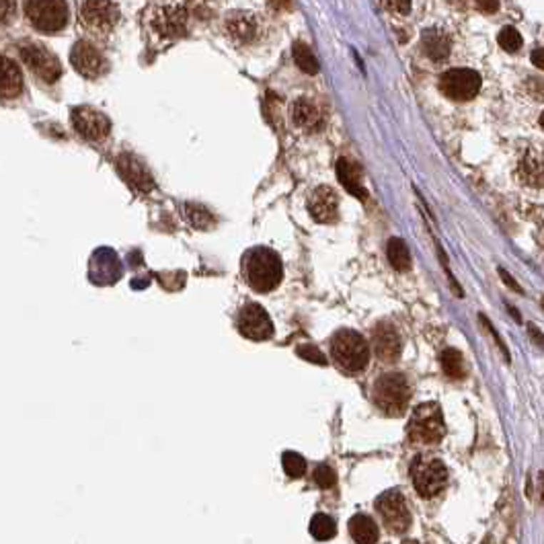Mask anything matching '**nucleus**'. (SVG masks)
I'll return each instance as SVG.
<instances>
[{
    "label": "nucleus",
    "mask_w": 544,
    "mask_h": 544,
    "mask_svg": "<svg viewBox=\"0 0 544 544\" xmlns=\"http://www.w3.org/2000/svg\"><path fill=\"white\" fill-rule=\"evenodd\" d=\"M243 273L247 283L259 294H267L280 286L283 278V267H281L278 253L271 248H253L248 251L243 259Z\"/></svg>",
    "instance_id": "nucleus-1"
},
{
    "label": "nucleus",
    "mask_w": 544,
    "mask_h": 544,
    "mask_svg": "<svg viewBox=\"0 0 544 544\" xmlns=\"http://www.w3.org/2000/svg\"><path fill=\"white\" fill-rule=\"evenodd\" d=\"M372 398L380 411L396 417L409 407V401H411L409 380L401 372H386L374 382Z\"/></svg>",
    "instance_id": "nucleus-2"
},
{
    "label": "nucleus",
    "mask_w": 544,
    "mask_h": 544,
    "mask_svg": "<svg viewBox=\"0 0 544 544\" xmlns=\"http://www.w3.org/2000/svg\"><path fill=\"white\" fill-rule=\"evenodd\" d=\"M331 353L337 366L346 372H360L368 366L370 349L360 333L349 329L337 331L331 339Z\"/></svg>",
    "instance_id": "nucleus-3"
},
{
    "label": "nucleus",
    "mask_w": 544,
    "mask_h": 544,
    "mask_svg": "<svg viewBox=\"0 0 544 544\" xmlns=\"http://www.w3.org/2000/svg\"><path fill=\"white\" fill-rule=\"evenodd\" d=\"M409 438L415 444H438L445 435V423L442 409L435 403L419 405L409 421Z\"/></svg>",
    "instance_id": "nucleus-4"
},
{
    "label": "nucleus",
    "mask_w": 544,
    "mask_h": 544,
    "mask_svg": "<svg viewBox=\"0 0 544 544\" xmlns=\"http://www.w3.org/2000/svg\"><path fill=\"white\" fill-rule=\"evenodd\" d=\"M25 15L41 34H58L66 27L68 4L64 0H25Z\"/></svg>",
    "instance_id": "nucleus-5"
},
{
    "label": "nucleus",
    "mask_w": 544,
    "mask_h": 544,
    "mask_svg": "<svg viewBox=\"0 0 544 544\" xmlns=\"http://www.w3.org/2000/svg\"><path fill=\"white\" fill-rule=\"evenodd\" d=\"M411 480L417 493L425 497V499H431V497H435L445 489L448 468L440 458L419 456L411 466Z\"/></svg>",
    "instance_id": "nucleus-6"
},
{
    "label": "nucleus",
    "mask_w": 544,
    "mask_h": 544,
    "mask_svg": "<svg viewBox=\"0 0 544 544\" xmlns=\"http://www.w3.org/2000/svg\"><path fill=\"white\" fill-rule=\"evenodd\" d=\"M374 508L382 518L384 526L388 528L391 532L403 534L411 526V511H409V505H407V501H405L401 491H396V489L384 491L382 495H378Z\"/></svg>",
    "instance_id": "nucleus-7"
},
{
    "label": "nucleus",
    "mask_w": 544,
    "mask_h": 544,
    "mask_svg": "<svg viewBox=\"0 0 544 544\" xmlns=\"http://www.w3.org/2000/svg\"><path fill=\"white\" fill-rule=\"evenodd\" d=\"M21 58L27 64V68L44 83H56L62 76L60 60L50 50H46L41 44H23Z\"/></svg>",
    "instance_id": "nucleus-8"
},
{
    "label": "nucleus",
    "mask_w": 544,
    "mask_h": 544,
    "mask_svg": "<svg viewBox=\"0 0 544 544\" xmlns=\"http://www.w3.org/2000/svg\"><path fill=\"white\" fill-rule=\"evenodd\" d=\"M236 327L243 337L253 341H265L273 337V323L259 304H245L236 316Z\"/></svg>",
    "instance_id": "nucleus-9"
},
{
    "label": "nucleus",
    "mask_w": 544,
    "mask_h": 544,
    "mask_svg": "<svg viewBox=\"0 0 544 544\" xmlns=\"http://www.w3.org/2000/svg\"><path fill=\"white\" fill-rule=\"evenodd\" d=\"M442 93L445 97L454 101H468L477 97L478 89H480V76L475 70L468 68H454L448 70L442 76Z\"/></svg>",
    "instance_id": "nucleus-10"
},
{
    "label": "nucleus",
    "mask_w": 544,
    "mask_h": 544,
    "mask_svg": "<svg viewBox=\"0 0 544 544\" xmlns=\"http://www.w3.org/2000/svg\"><path fill=\"white\" fill-rule=\"evenodd\" d=\"M72 126L79 136H83L84 140H91V142H99L103 138H107L111 130L109 117L93 107L72 109Z\"/></svg>",
    "instance_id": "nucleus-11"
},
{
    "label": "nucleus",
    "mask_w": 544,
    "mask_h": 544,
    "mask_svg": "<svg viewBox=\"0 0 544 544\" xmlns=\"http://www.w3.org/2000/svg\"><path fill=\"white\" fill-rule=\"evenodd\" d=\"M81 17H83L86 27L101 31V34H107L119 21V9L111 0H84Z\"/></svg>",
    "instance_id": "nucleus-12"
},
{
    "label": "nucleus",
    "mask_w": 544,
    "mask_h": 544,
    "mask_svg": "<svg viewBox=\"0 0 544 544\" xmlns=\"http://www.w3.org/2000/svg\"><path fill=\"white\" fill-rule=\"evenodd\" d=\"M70 62L79 74H83L86 79H99L101 74L107 72V60L95 46L79 41L74 44V48L70 51Z\"/></svg>",
    "instance_id": "nucleus-13"
},
{
    "label": "nucleus",
    "mask_w": 544,
    "mask_h": 544,
    "mask_svg": "<svg viewBox=\"0 0 544 544\" xmlns=\"http://www.w3.org/2000/svg\"><path fill=\"white\" fill-rule=\"evenodd\" d=\"M308 212L321 224L335 222L339 214V196L335 193V189L329 185L316 187L308 198Z\"/></svg>",
    "instance_id": "nucleus-14"
},
{
    "label": "nucleus",
    "mask_w": 544,
    "mask_h": 544,
    "mask_svg": "<svg viewBox=\"0 0 544 544\" xmlns=\"http://www.w3.org/2000/svg\"><path fill=\"white\" fill-rule=\"evenodd\" d=\"M515 175H518V181L528 189H544V150H526L518 163Z\"/></svg>",
    "instance_id": "nucleus-15"
},
{
    "label": "nucleus",
    "mask_w": 544,
    "mask_h": 544,
    "mask_svg": "<svg viewBox=\"0 0 544 544\" xmlns=\"http://www.w3.org/2000/svg\"><path fill=\"white\" fill-rule=\"evenodd\" d=\"M372 347H374V353L380 362H396L401 356V337H398L395 325H391L386 321L378 323L372 331Z\"/></svg>",
    "instance_id": "nucleus-16"
},
{
    "label": "nucleus",
    "mask_w": 544,
    "mask_h": 544,
    "mask_svg": "<svg viewBox=\"0 0 544 544\" xmlns=\"http://www.w3.org/2000/svg\"><path fill=\"white\" fill-rule=\"evenodd\" d=\"M152 29L163 37H179L187 31V11L183 6H161L152 15Z\"/></svg>",
    "instance_id": "nucleus-17"
},
{
    "label": "nucleus",
    "mask_w": 544,
    "mask_h": 544,
    "mask_svg": "<svg viewBox=\"0 0 544 544\" xmlns=\"http://www.w3.org/2000/svg\"><path fill=\"white\" fill-rule=\"evenodd\" d=\"M117 171L124 177V181L128 185H132L134 189L148 193L150 189L154 187L152 175L148 173V168L142 165V161H138L132 154H119L117 156Z\"/></svg>",
    "instance_id": "nucleus-18"
},
{
    "label": "nucleus",
    "mask_w": 544,
    "mask_h": 544,
    "mask_svg": "<svg viewBox=\"0 0 544 544\" xmlns=\"http://www.w3.org/2000/svg\"><path fill=\"white\" fill-rule=\"evenodd\" d=\"M119 276H121V265L117 261L116 253H111L109 248H101L99 253H95L91 263L93 281H97L101 286H109L119 280Z\"/></svg>",
    "instance_id": "nucleus-19"
},
{
    "label": "nucleus",
    "mask_w": 544,
    "mask_h": 544,
    "mask_svg": "<svg viewBox=\"0 0 544 544\" xmlns=\"http://www.w3.org/2000/svg\"><path fill=\"white\" fill-rule=\"evenodd\" d=\"M290 114H292L294 126L304 130V132H316L323 126V116H321L318 107L314 105L313 101L296 99L292 103Z\"/></svg>",
    "instance_id": "nucleus-20"
},
{
    "label": "nucleus",
    "mask_w": 544,
    "mask_h": 544,
    "mask_svg": "<svg viewBox=\"0 0 544 544\" xmlns=\"http://www.w3.org/2000/svg\"><path fill=\"white\" fill-rule=\"evenodd\" d=\"M23 91V74L19 66L11 60L0 56V97L15 99Z\"/></svg>",
    "instance_id": "nucleus-21"
},
{
    "label": "nucleus",
    "mask_w": 544,
    "mask_h": 544,
    "mask_svg": "<svg viewBox=\"0 0 544 544\" xmlns=\"http://www.w3.org/2000/svg\"><path fill=\"white\" fill-rule=\"evenodd\" d=\"M226 34L238 44H248L257 35V21L248 13H232L226 19Z\"/></svg>",
    "instance_id": "nucleus-22"
},
{
    "label": "nucleus",
    "mask_w": 544,
    "mask_h": 544,
    "mask_svg": "<svg viewBox=\"0 0 544 544\" xmlns=\"http://www.w3.org/2000/svg\"><path fill=\"white\" fill-rule=\"evenodd\" d=\"M349 534L358 544H376L380 538V530L376 526V522L366 513H356L349 520Z\"/></svg>",
    "instance_id": "nucleus-23"
},
{
    "label": "nucleus",
    "mask_w": 544,
    "mask_h": 544,
    "mask_svg": "<svg viewBox=\"0 0 544 544\" xmlns=\"http://www.w3.org/2000/svg\"><path fill=\"white\" fill-rule=\"evenodd\" d=\"M421 46L429 60L433 62H444L450 54V39L448 35L438 31V29H428L421 37Z\"/></svg>",
    "instance_id": "nucleus-24"
},
{
    "label": "nucleus",
    "mask_w": 544,
    "mask_h": 544,
    "mask_svg": "<svg viewBox=\"0 0 544 544\" xmlns=\"http://www.w3.org/2000/svg\"><path fill=\"white\" fill-rule=\"evenodd\" d=\"M337 177L351 196H356L358 199H368V191L363 189L362 181H360V171L351 161L341 158L337 163Z\"/></svg>",
    "instance_id": "nucleus-25"
},
{
    "label": "nucleus",
    "mask_w": 544,
    "mask_h": 544,
    "mask_svg": "<svg viewBox=\"0 0 544 544\" xmlns=\"http://www.w3.org/2000/svg\"><path fill=\"white\" fill-rule=\"evenodd\" d=\"M440 362H442V368H444V374L448 378L452 380H462L464 378V374H466V363H464V358H462V353L458 349H452V347H448L442 351V356H440Z\"/></svg>",
    "instance_id": "nucleus-26"
},
{
    "label": "nucleus",
    "mask_w": 544,
    "mask_h": 544,
    "mask_svg": "<svg viewBox=\"0 0 544 544\" xmlns=\"http://www.w3.org/2000/svg\"><path fill=\"white\" fill-rule=\"evenodd\" d=\"M386 255H388V261L396 271H407L411 267V253H409V247L405 245V241H401V238H391L388 241Z\"/></svg>",
    "instance_id": "nucleus-27"
},
{
    "label": "nucleus",
    "mask_w": 544,
    "mask_h": 544,
    "mask_svg": "<svg viewBox=\"0 0 544 544\" xmlns=\"http://www.w3.org/2000/svg\"><path fill=\"white\" fill-rule=\"evenodd\" d=\"M311 534L316 540H331L337 534V526L327 513H316L311 520Z\"/></svg>",
    "instance_id": "nucleus-28"
},
{
    "label": "nucleus",
    "mask_w": 544,
    "mask_h": 544,
    "mask_svg": "<svg viewBox=\"0 0 544 544\" xmlns=\"http://www.w3.org/2000/svg\"><path fill=\"white\" fill-rule=\"evenodd\" d=\"M294 62L298 64V68L302 70V72H306V74H316L318 72V60L314 58V54L311 51L308 46H304V44H294Z\"/></svg>",
    "instance_id": "nucleus-29"
},
{
    "label": "nucleus",
    "mask_w": 544,
    "mask_h": 544,
    "mask_svg": "<svg viewBox=\"0 0 544 544\" xmlns=\"http://www.w3.org/2000/svg\"><path fill=\"white\" fill-rule=\"evenodd\" d=\"M283 470L288 473V477H302V475L306 473V460H304L300 454L286 452V454H283Z\"/></svg>",
    "instance_id": "nucleus-30"
},
{
    "label": "nucleus",
    "mask_w": 544,
    "mask_h": 544,
    "mask_svg": "<svg viewBox=\"0 0 544 544\" xmlns=\"http://www.w3.org/2000/svg\"><path fill=\"white\" fill-rule=\"evenodd\" d=\"M497 39H499V46L505 51H518L522 48V35L518 34L513 27L501 29V34H499Z\"/></svg>",
    "instance_id": "nucleus-31"
},
{
    "label": "nucleus",
    "mask_w": 544,
    "mask_h": 544,
    "mask_svg": "<svg viewBox=\"0 0 544 544\" xmlns=\"http://www.w3.org/2000/svg\"><path fill=\"white\" fill-rule=\"evenodd\" d=\"M314 483L318 485V487H323V489H329L335 485V473H333V468H331L329 464H318L316 468H314Z\"/></svg>",
    "instance_id": "nucleus-32"
},
{
    "label": "nucleus",
    "mask_w": 544,
    "mask_h": 544,
    "mask_svg": "<svg viewBox=\"0 0 544 544\" xmlns=\"http://www.w3.org/2000/svg\"><path fill=\"white\" fill-rule=\"evenodd\" d=\"M185 210H187V218H189V222H191L193 226H198V228H206V226H210L212 216L208 214L206 210H201V208H198V206H187Z\"/></svg>",
    "instance_id": "nucleus-33"
},
{
    "label": "nucleus",
    "mask_w": 544,
    "mask_h": 544,
    "mask_svg": "<svg viewBox=\"0 0 544 544\" xmlns=\"http://www.w3.org/2000/svg\"><path fill=\"white\" fill-rule=\"evenodd\" d=\"M298 356H300V358H304V360H308V362L318 363V366H325V363H327V358H325V356H323V353L313 346L298 347Z\"/></svg>",
    "instance_id": "nucleus-34"
},
{
    "label": "nucleus",
    "mask_w": 544,
    "mask_h": 544,
    "mask_svg": "<svg viewBox=\"0 0 544 544\" xmlns=\"http://www.w3.org/2000/svg\"><path fill=\"white\" fill-rule=\"evenodd\" d=\"M480 323H483V325H485V329H487V331H489V333H491V335H493L495 343H497V347H499V351H501V356H503V360H505V362L510 363V362H511V358H510V351H508V346H505V343H503V339H501V337H499V333H497V331H495L493 327H491V323H489V318H487V316H485V314H480Z\"/></svg>",
    "instance_id": "nucleus-35"
},
{
    "label": "nucleus",
    "mask_w": 544,
    "mask_h": 544,
    "mask_svg": "<svg viewBox=\"0 0 544 544\" xmlns=\"http://www.w3.org/2000/svg\"><path fill=\"white\" fill-rule=\"evenodd\" d=\"M382 4L396 15H405L411 11V0H382Z\"/></svg>",
    "instance_id": "nucleus-36"
},
{
    "label": "nucleus",
    "mask_w": 544,
    "mask_h": 544,
    "mask_svg": "<svg viewBox=\"0 0 544 544\" xmlns=\"http://www.w3.org/2000/svg\"><path fill=\"white\" fill-rule=\"evenodd\" d=\"M15 11H17L15 0H0V25L9 23L11 19L15 17Z\"/></svg>",
    "instance_id": "nucleus-37"
},
{
    "label": "nucleus",
    "mask_w": 544,
    "mask_h": 544,
    "mask_svg": "<svg viewBox=\"0 0 544 544\" xmlns=\"http://www.w3.org/2000/svg\"><path fill=\"white\" fill-rule=\"evenodd\" d=\"M528 93L530 97H534L536 101H544V81L543 79H530L526 83Z\"/></svg>",
    "instance_id": "nucleus-38"
},
{
    "label": "nucleus",
    "mask_w": 544,
    "mask_h": 544,
    "mask_svg": "<svg viewBox=\"0 0 544 544\" xmlns=\"http://www.w3.org/2000/svg\"><path fill=\"white\" fill-rule=\"evenodd\" d=\"M499 276H501V280H503V283H505V286H508L510 290H513V292H518V294H522V292H524V290L520 288V283L513 280L510 273H508V271L503 269V267H499Z\"/></svg>",
    "instance_id": "nucleus-39"
},
{
    "label": "nucleus",
    "mask_w": 544,
    "mask_h": 544,
    "mask_svg": "<svg viewBox=\"0 0 544 544\" xmlns=\"http://www.w3.org/2000/svg\"><path fill=\"white\" fill-rule=\"evenodd\" d=\"M478 9L485 11L487 15H493V13H497V9H499V2L497 0H478Z\"/></svg>",
    "instance_id": "nucleus-40"
},
{
    "label": "nucleus",
    "mask_w": 544,
    "mask_h": 544,
    "mask_svg": "<svg viewBox=\"0 0 544 544\" xmlns=\"http://www.w3.org/2000/svg\"><path fill=\"white\" fill-rule=\"evenodd\" d=\"M528 333H530L532 341L540 347V349H544V335L540 333V331H538V327H534V325H528Z\"/></svg>",
    "instance_id": "nucleus-41"
},
{
    "label": "nucleus",
    "mask_w": 544,
    "mask_h": 544,
    "mask_svg": "<svg viewBox=\"0 0 544 544\" xmlns=\"http://www.w3.org/2000/svg\"><path fill=\"white\" fill-rule=\"evenodd\" d=\"M532 62L540 70H544V48H538V50L532 51Z\"/></svg>",
    "instance_id": "nucleus-42"
},
{
    "label": "nucleus",
    "mask_w": 544,
    "mask_h": 544,
    "mask_svg": "<svg viewBox=\"0 0 544 544\" xmlns=\"http://www.w3.org/2000/svg\"><path fill=\"white\" fill-rule=\"evenodd\" d=\"M538 485H540V501L544 503V473H540V480H538Z\"/></svg>",
    "instance_id": "nucleus-43"
},
{
    "label": "nucleus",
    "mask_w": 544,
    "mask_h": 544,
    "mask_svg": "<svg viewBox=\"0 0 544 544\" xmlns=\"http://www.w3.org/2000/svg\"><path fill=\"white\" fill-rule=\"evenodd\" d=\"M403 544H419V543H415V540H405Z\"/></svg>",
    "instance_id": "nucleus-44"
},
{
    "label": "nucleus",
    "mask_w": 544,
    "mask_h": 544,
    "mask_svg": "<svg viewBox=\"0 0 544 544\" xmlns=\"http://www.w3.org/2000/svg\"><path fill=\"white\" fill-rule=\"evenodd\" d=\"M540 126H544V114H543V116H540Z\"/></svg>",
    "instance_id": "nucleus-45"
},
{
    "label": "nucleus",
    "mask_w": 544,
    "mask_h": 544,
    "mask_svg": "<svg viewBox=\"0 0 544 544\" xmlns=\"http://www.w3.org/2000/svg\"><path fill=\"white\" fill-rule=\"evenodd\" d=\"M543 308H544V298H543Z\"/></svg>",
    "instance_id": "nucleus-46"
}]
</instances>
